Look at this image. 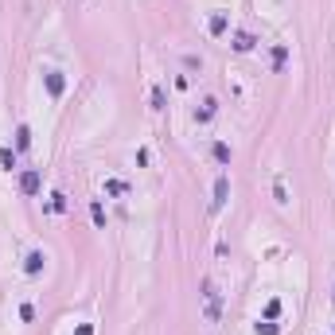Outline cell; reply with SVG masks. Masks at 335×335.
I'll return each instance as SVG.
<instances>
[{
	"label": "cell",
	"mask_w": 335,
	"mask_h": 335,
	"mask_svg": "<svg viewBox=\"0 0 335 335\" xmlns=\"http://www.w3.org/2000/svg\"><path fill=\"white\" fill-rule=\"evenodd\" d=\"M90 215H94V222H98V226H105V211H102V203L90 207Z\"/></svg>",
	"instance_id": "obj_11"
},
{
	"label": "cell",
	"mask_w": 335,
	"mask_h": 335,
	"mask_svg": "<svg viewBox=\"0 0 335 335\" xmlns=\"http://www.w3.org/2000/svg\"><path fill=\"white\" fill-rule=\"evenodd\" d=\"M47 90H51L55 98H62V90H66V82H62V71H47Z\"/></svg>",
	"instance_id": "obj_1"
},
{
	"label": "cell",
	"mask_w": 335,
	"mask_h": 335,
	"mask_svg": "<svg viewBox=\"0 0 335 335\" xmlns=\"http://www.w3.org/2000/svg\"><path fill=\"white\" fill-rule=\"evenodd\" d=\"M215 160L226 164V160H230V148H226V145H215Z\"/></svg>",
	"instance_id": "obj_12"
},
{
	"label": "cell",
	"mask_w": 335,
	"mask_h": 335,
	"mask_svg": "<svg viewBox=\"0 0 335 335\" xmlns=\"http://www.w3.org/2000/svg\"><path fill=\"white\" fill-rule=\"evenodd\" d=\"M105 191H109V195H121V191H125V183H121V179H109V183H105Z\"/></svg>",
	"instance_id": "obj_14"
},
{
	"label": "cell",
	"mask_w": 335,
	"mask_h": 335,
	"mask_svg": "<svg viewBox=\"0 0 335 335\" xmlns=\"http://www.w3.org/2000/svg\"><path fill=\"white\" fill-rule=\"evenodd\" d=\"M249 47H253V39H249L246 31H238V35H234V51H249Z\"/></svg>",
	"instance_id": "obj_4"
},
{
	"label": "cell",
	"mask_w": 335,
	"mask_h": 335,
	"mask_svg": "<svg viewBox=\"0 0 335 335\" xmlns=\"http://www.w3.org/2000/svg\"><path fill=\"white\" fill-rule=\"evenodd\" d=\"M273 195H277V203H285V199H289V195H285V183H281V179L273 183Z\"/></svg>",
	"instance_id": "obj_15"
},
{
	"label": "cell",
	"mask_w": 335,
	"mask_h": 335,
	"mask_svg": "<svg viewBox=\"0 0 335 335\" xmlns=\"http://www.w3.org/2000/svg\"><path fill=\"white\" fill-rule=\"evenodd\" d=\"M211 113H215V98H207V102H203V109H199V113H195V117H199V121H207V117H211Z\"/></svg>",
	"instance_id": "obj_8"
},
{
	"label": "cell",
	"mask_w": 335,
	"mask_h": 335,
	"mask_svg": "<svg viewBox=\"0 0 335 335\" xmlns=\"http://www.w3.org/2000/svg\"><path fill=\"white\" fill-rule=\"evenodd\" d=\"M226 191H230V183H226V175H222L219 183H215V207H222V203H226Z\"/></svg>",
	"instance_id": "obj_3"
},
{
	"label": "cell",
	"mask_w": 335,
	"mask_h": 335,
	"mask_svg": "<svg viewBox=\"0 0 335 335\" xmlns=\"http://www.w3.org/2000/svg\"><path fill=\"white\" fill-rule=\"evenodd\" d=\"M211 31H215V35H222V31H226V16H215V20H211Z\"/></svg>",
	"instance_id": "obj_9"
},
{
	"label": "cell",
	"mask_w": 335,
	"mask_h": 335,
	"mask_svg": "<svg viewBox=\"0 0 335 335\" xmlns=\"http://www.w3.org/2000/svg\"><path fill=\"white\" fill-rule=\"evenodd\" d=\"M43 253H28V273H39V269H43Z\"/></svg>",
	"instance_id": "obj_5"
},
{
	"label": "cell",
	"mask_w": 335,
	"mask_h": 335,
	"mask_svg": "<svg viewBox=\"0 0 335 335\" xmlns=\"http://www.w3.org/2000/svg\"><path fill=\"white\" fill-rule=\"evenodd\" d=\"M0 164H4L8 172H12V168H16V152H12V148H0Z\"/></svg>",
	"instance_id": "obj_6"
},
{
	"label": "cell",
	"mask_w": 335,
	"mask_h": 335,
	"mask_svg": "<svg viewBox=\"0 0 335 335\" xmlns=\"http://www.w3.org/2000/svg\"><path fill=\"white\" fill-rule=\"evenodd\" d=\"M20 187H24V195H35L39 191V172H24L20 175Z\"/></svg>",
	"instance_id": "obj_2"
},
{
	"label": "cell",
	"mask_w": 335,
	"mask_h": 335,
	"mask_svg": "<svg viewBox=\"0 0 335 335\" xmlns=\"http://www.w3.org/2000/svg\"><path fill=\"white\" fill-rule=\"evenodd\" d=\"M285 58H289V51L285 47H273V66H285Z\"/></svg>",
	"instance_id": "obj_10"
},
{
	"label": "cell",
	"mask_w": 335,
	"mask_h": 335,
	"mask_svg": "<svg viewBox=\"0 0 335 335\" xmlns=\"http://www.w3.org/2000/svg\"><path fill=\"white\" fill-rule=\"evenodd\" d=\"M16 145H20V148H28V145H31V132H28V125H20V129H16Z\"/></svg>",
	"instance_id": "obj_7"
},
{
	"label": "cell",
	"mask_w": 335,
	"mask_h": 335,
	"mask_svg": "<svg viewBox=\"0 0 335 335\" xmlns=\"http://www.w3.org/2000/svg\"><path fill=\"white\" fill-rule=\"evenodd\" d=\"M152 109H164V90L160 86L152 90Z\"/></svg>",
	"instance_id": "obj_13"
}]
</instances>
